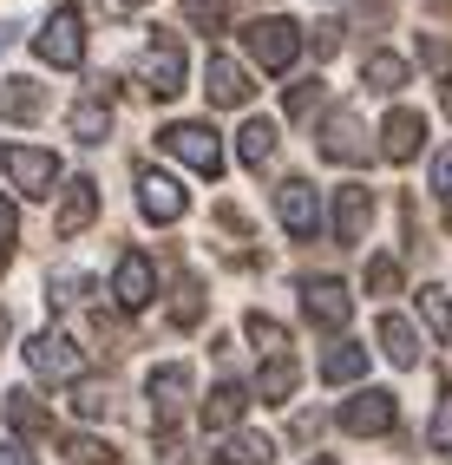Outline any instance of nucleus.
<instances>
[{
    "instance_id": "7c9ffc66",
    "label": "nucleus",
    "mask_w": 452,
    "mask_h": 465,
    "mask_svg": "<svg viewBox=\"0 0 452 465\" xmlns=\"http://www.w3.org/2000/svg\"><path fill=\"white\" fill-rule=\"evenodd\" d=\"M368 289H374V295H394V289H400V262H394V256H374V262H368Z\"/></svg>"
},
{
    "instance_id": "1a4fd4ad",
    "label": "nucleus",
    "mask_w": 452,
    "mask_h": 465,
    "mask_svg": "<svg viewBox=\"0 0 452 465\" xmlns=\"http://www.w3.org/2000/svg\"><path fill=\"white\" fill-rule=\"evenodd\" d=\"M394 420H400V400L387 393V387H368V393H354L348 407H341V426L348 432H387Z\"/></svg>"
},
{
    "instance_id": "58836bf2",
    "label": "nucleus",
    "mask_w": 452,
    "mask_h": 465,
    "mask_svg": "<svg viewBox=\"0 0 452 465\" xmlns=\"http://www.w3.org/2000/svg\"><path fill=\"white\" fill-rule=\"evenodd\" d=\"M427 66H433V73H452V46H446V40L427 46Z\"/></svg>"
},
{
    "instance_id": "a211bd4d",
    "label": "nucleus",
    "mask_w": 452,
    "mask_h": 465,
    "mask_svg": "<svg viewBox=\"0 0 452 465\" xmlns=\"http://www.w3.org/2000/svg\"><path fill=\"white\" fill-rule=\"evenodd\" d=\"M7 426L26 432V440H46V432H53V413H46L26 387H14V393H7Z\"/></svg>"
},
{
    "instance_id": "ddd939ff",
    "label": "nucleus",
    "mask_w": 452,
    "mask_h": 465,
    "mask_svg": "<svg viewBox=\"0 0 452 465\" xmlns=\"http://www.w3.org/2000/svg\"><path fill=\"white\" fill-rule=\"evenodd\" d=\"M93 216H99V183H93V177H73V183H66V197H59L53 230H59V236H79L85 223H93Z\"/></svg>"
},
{
    "instance_id": "a18cd8bd",
    "label": "nucleus",
    "mask_w": 452,
    "mask_h": 465,
    "mask_svg": "<svg viewBox=\"0 0 452 465\" xmlns=\"http://www.w3.org/2000/svg\"><path fill=\"white\" fill-rule=\"evenodd\" d=\"M112 7H132V0H112Z\"/></svg>"
},
{
    "instance_id": "72a5a7b5",
    "label": "nucleus",
    "mask_w": 452,
    "mask_h": 465,
    "mask_svg": "<svg viewBox=\"0 0 452 465\" xmlns=\"http://www.w3.org/2000/svg\"><path fill=\"white\" fill-rule=\"evenodd\" d=\"M14 236H20V216H14V203L0 197V262L14 256Z\"/></svg>"
},
{
    "instance_id": "bb28decb",
    "label": "nucleus",
    "mask_w": 452,
    "mask_h": 465,
    "mask_svg": "<svg viewBox=\"0 0 452 465\" xmlns=\"http://www.w3.org/2000/svg\"><path fill=\"white\" fill-rule=\"evenodd\" d=\"M360 79H368L374 92H400V85H407V59H394V53H368Z\"/></svg>"
},
{
    "instance_id": "2f4dec72",
    "label": "nucleus",
    "mask_w": 452,
    "mask_h": 465,
    "mask_svg": "<svg viewBox=\"0 0 452 465\" xmlns=\"http://www.w3.org/2000/svg\"><path fill=\"white\" fill-rule=\"evenodd\" d=\"M321 92H328V85H321V79H301V85H295V92H289V118H309V112H315V105H321Z\"/></svg>"
},
{
    "instance_id": "5701e85b",
    "label": "nucleus",
    "mask_w": 452,
    "mask_h": 465,
    "mask_svg": "<svg viewBox=\"0 0 452 465\" xmlns=\"http://www.w3.org/2000/svg\"><path fill=\"white\" fill-rule=\"evenodd\" d=\"M40 99H46L40 79H7V85H0V118H34Z\"/></svg>"
},
{
    "instance_id": "c9c22d12",
    "label": "nucleus",
    "mask_w": 452,
    "mask_h": 465,
    "mask_svg": "<svg viewBox=\"0 0 452 465\" xmlns=\"http://www.w3.org/2000/svg\"><path fill=\"white\" fill-rule=\"evenodd\" d=\"M433 191H439V197H452V144L433 158Z\"/></svg>"
},
{
    "instance_id": "c756f323",
    "label": "nucleus",
    "mask_w": 452,
    "mask_h": 465,
    "mask_svg": "<svg viewBox=\"0 0 452 465\" xmlns=\"http://www.w3.org/2000/svg\"><path fill=\"white\" fill-rule=\"evenodd\" d=\"M184 14H191V26L217 34V26H223V14H230V0H184Z\"/></svg>"
},
{
    "instance_id": "dca6fc26",
    "label": "nucleus",
    "mask_w": 452,
    "mask_h": 465,
    "mask_svg": "<svg viewBox=\"0 0 452 465\" xmlns=\"http://www.w3.org/2000/svg\"><path fill=\"white\" fill-rule=\"evenodd\" d=\"M419 138H427V118H419V112H407V105H400V112L380 125V151H387L394 164H407V158H413V151H419Z\"/></svg>"
},
{
    "instance_id": "b1692460",
    "label": "nucleus",
    "mask_w": 452,
    "mask_h": 465,
    "mask_svg": "<svg viewBox=\"0 0 452 465\" xmlns=\"http://www.w3.org/2000/svg\"><path fill=\"white\" fill-rule=\"evenodd\" d=\"M66 125H73V138H79V144H105V132H112V112H105L99 99H85V105H73V118H66Z\"/></svg>"
},
{
    "instance_id": "a878e982",
    "label": "nucleus",
    "mask_w": 452,
    "mask_h": 465,
    "mask_svg": "<svg viewBox=\"0 0 452 465\" xmlns=\"http://www.w3.org/2000/svg\"><path fill=\"white\" fill-rule=\"evenodd\" d=\"M360 374H368V348H328V361H321V381L328 387L360 381Z\"/></svg>"
},
{
    "instance_id": "2eb2a0df",
    "label": "nucleus",
    "mask_w": 452,
    "mask_h": 465,
    "mask_svg": "<svg viewBox=\"0 0 452 465\" xmlns=\"http://www.w3.org/2000/svg\"><path fill=\"white\" fill-rule=\"evenodd\" d=\"M321 158H335V164H360V158H368V138H360L354 112H335L321 125Z\"/></svg>"
},
{
    "instance_id": "f8f14e48",
    "label": "nucleus",
    "mask_w": 452,
    "mask_h": 465,
    "mask_svg": "<svg viewBox=\"0 0 452 465\" xmlns=\"http://www.w3.org/2000/svg\"><path fill=\"white\" fill-rule=\"evenodd\" d=\"M203 92H210V105H250V73L236 66V59L210 53V66H203Z\"/></svg>"
},
{
    "instance_id": "39448f33",
    "label": "nucleus",
    "mask_w": 452,
    "mask_h": 465,
    "mask_svg": "<svg viewBox=\"0 0 452 465\" xmlns=\"http://www.w3.org/2000/svg\"><path fill=\"white\" fill-rule=\"evenodd\" d=\"M144 92L151 99H177V92H184V46H177V34H164V26L144 53Z\"/></svg>"
},
{
    "instance_id": "412c9836",
    "label": "nucleus",
    "mask_w": 452,
    "mask_h": 465,
    "mask_svg": "<svg viewBox=\"0 0 452 465\" xmlns=\"http://www.w3.org/2000/svg\"><path fill=\"white\" fill-rule=\"evenodd\" d=\"M236 151H243V164H250V171H262L269 158H276V125H269V118H250L243 138H236Z\"/></svg>"
},
{
    "instance_id": "6ab92c4d",
    "label": "nucleus",
    "mask_w": 452,
    "mask_h": 465,
    "mask_svg": "<svg viewBox=\"0 0 452 465\" xmlns=\"http://www.w3.org/2000/svg\"><path fill=\"white\" fill-rule=\"evenodd\" d=\"M380 348H387V361H394V367H413V361H419L413 322H407V315H380Z\"/></svg>"
},
{
    "instance_id": "aec40b11",
    "label": "nucleus",
    "mask_w": 452,
    "mask_h": 465,
    "mask_svg": "<svg viewBox=\"0 0 452 465\" xmlns=\"http://www.w3.org/2000/svg\"><path fill=\"white\" fill-rule=\"evenodd\" d=\"M243 407H250L243 387H217V393L203 400V426H210V432H230L236 420H243Z\"/></svg>"
},
{
    "instance_id": "f03ea898",
    "label": "nucleus",
    "mask_w": 452,
    "mask_h": 465,
    "mask_svg": "<svg viewBox=\"0 0 452 465\" xmlns=\"http://www.w3.org/2000/svg\"><path fill=\"white\" fill-rule=\"evenodd\" d=\"M0 171L14 177L20 197H53V183H59V158L40 144H0Z\"/></svg>"
},
{
    "instance_id": "f257e3e1",
    "label": "nucleus",
    "mask_w": 452,
    "mask_h": 465,
    "mask_svg": "<svg viewBox=\"0 0 452 465\" xmlns=\"http://www.w3.org/2000/svg\"><path fill=\"white\" fill-rule=\"evenodd\" d=\"M243 46H250V59L262 73H282V66H295V53H301V26L289 14H262V20L243 26Z\"/></svg>"
},
{
    "instance_id": "6e6552de",
    "label": "nucleus",
    "mask_w": 452,
    "mask_h": 465,
    "mask_svg": "<svg viewBox=\"0 0 452 465\" xmlns=\"http://www.w3.org/2000/svg\"><path fill=\"white\" fill-rule=\"evenodd\" d=\"M112 295H118V308H132V315H138L151 295H158V275H151V256H144V250H125V256H118Z\"/></svg>"
},
{
    "instance_id": "4be33fe9",
    "label": "nucleus",
    "mask_w": 452,
    "mask_h": 465,
    "mask_svg": "<svg viewBox=\"0 0 452 465\" xmlns=\"http://www.w3.org/2000/svg\"><path fill=\"white\" fill-rule=\"evenodd\" d=\"M269 459H276L269 432H230V446H223V465H269Z\"/></svg>"
},
{
    "instance_id": "20e7f679",
    "label": "nucleus",
    "mask_w": 452,
    "mask_h": 465,
    "mask_svg": "<svg viewBox=\"0 0 452 465\" xmlns=\"http://www.w3.org/2000/svg\"><path fill=\"white\" fill-rule=\"evenodd\" d=\"M34 53L46 59V66H79V59H85V20H79V7H53V20L34 34Z\"/></svg>"
},
{
    "instance_id": "37998d69",
    "label": "nucleus",
    "mask_w": 452,
    "mask_h": 465,
    "mask_svg": "<svg viewBox=\"0 0 452 465\" xmlns=\"http://www.w3.org/2000/svg\"><path fill=\"white\" fill-rule=\"evenodd\" d=\"M433 7H439V14H452V0H433Z\"/></svg>"
},
{
    "instance_id": "e433bc0d",
    "label": "nucleus",
    "mask_w": 452,
    "mask_h": 465,
    "mask_svg": "<svg viewBox=\"0 0 452 465\" xmlns=\"http://www.w3.org/2000/svg\"><path fill=\"white\" fill-rule=\"evenodd\" d=\"M73 459H79V465H105L112 446H99V440H73Z\"/></svg>"
},
{
    "instance_id": "0eeeda50",
    "label": "nucleus",
    "mask_w": 452,
    "mask_h": 465,
    "mask_svg": "<svg viewBox=\"0 0 452 465\" xmlns=\"http://www.w3.org/2000/svg\"><path fill=\"white\" fill-rule=\"evenodd\" d=\"M138 210L151 216V223H177V216L191 210V197L177 191V177H164V171H138Z\"/></svg>"
},
{
    "instance_id": "ea45409f",
    "label": "nucleus",
    "mask_w": 452,
    "mask_h": 465,
    "mask_svg": "<svg viewBox=\"0 0 452 465\" xmlns=\"http://www.w3.org/2000/svg\"><path fill=\"white\" fill-rule=\"evenodd\" d=\"M0 465H34V452H20V446H0Z\"/></svg>"
},
{
    "instance_id": "9d476101",
    "label": "nucleus",
    "mask_w": 452,
    "mask_h": 465,
    "mask_svg": "<svg viewBox=\"0 0 452 465\" xmlns=\"http://www.w3.org/2000/svg\"><path fill=\"white\" fill-rule=\"evenodd\" d=\"M301 308H309V322H315V328H341V322L354 315V295L335 282V275H321V282L301 289Z\"/></svg>"
},
{
    "instance_id": "f704fd0d",
    "label": "nucleus",
    "mask_w": 452,
    "mask_h": 465,
    "mask_svg": "<svg viewBox=\"0 0 452 465\" xmlns=\"http://www.w3.org/2000/svg\"><path fill=\"white\" fill-rule=\"evenodd\" d=\"M73 407H79L85 420H99V413H105V387H93V381H79V400H73Z\"/></svg>"
},
{
    "instance_id": "49530a36",
    "label": "nucleus",
    "mask_w": 452,
    "mask_h": 465,
    "mask_svg": "<svg viewBox=\"0 0 452 465\" xmlns=\"http://www.w3.org/2000/svg\"><path fill=\"white\" fill-rule=\"evenodd\" d=\"M315 465H335V459H315Z\"/></svg>"
},
{
    "instance_id": "423d86ee",
    "label": "nucleus",
    "mask_w": 452,
    "mask_h": 465,
    "mask_svg": "<svg viewBox=\"0 0 452 465\" xmlns=\"http://www.w3.org/2000/svg\"><path fill=\"white\" fill-rule=\"evenodd\" d=\"M26 367H34L40 381H79V374H85V361H79V348H73L66 334H53V328L26 341Z\"/></svg>"
},
{
    "instance_id": "79ce46f5",
    "label": "nucleus",
    "mask_w": 452,
    "mask_h": 465,
    "mask_svg": "<svg viewBox=\"0 0 452 465\" xmlns=\"http://www.w3.org/2000/svg\"><path fill=\"white\" fill-rule=\"evenodd\" d=\"M0 341H7V308H0Z\"/></svg>"
},
{
    "instance_id": "f3484780",
    "label": "nucleus",
    "mask_w": 452,
    "mask_h": 465,
    "mask_svg": "<svg viewBox=\"0 0 452 465\" xmlns=\"http://www.w3.org/2000/svg\"><path fill=\"white\" fill-rule=\"evenodd\" d=\"M151 400H158V420H177L191 400V367H158L151 374Z\"/></svg>"
},
{
    "instance_id": "7ed1b4c3",
    "label": "nucleus",
    "mask_w": 452,
    "mask_h": 465,
    "mask_svg": "<svg viewBox=\"0 0 452 465\" xmlns=\"http://www.w3.org/2000/svg\"><path fill=\"white\" fill-rule=\"evenodd\" d=\"M158 144L171 151V158H184L197 177H217V171H223V144H217V132H210V125H197V118H184V125H164Z\"/></svg>"
},
{
    "instance_id": "473e14b6",
    "label": "nucleus",
    "mask_w": 452,
    "mask_h": 465,
    "mask_svg": "<svg viewBox=\"0 0 452 465\" xmlns=\"http://www.w3.org/2000/svg\"><path fill=\"white\" fill-rule=\"evenodd\" d=\"M427 440H433L439 452H452V393L439 400V413H433V432H427Z\"/></svg>"
},
{
    "instance_id": "c03bdc74",
    "label": "nucleus",
    "mask_w": 452,
    "mask_h": 465,
    "mask_svg": "<svg viewBox=\"0 0 452 465\" xmlns=\"http://www.w3.org/2000/svg\"><path fill=\"white\" fill-rule=\"evenodd\" d=\"M446 112H452V85H446Z\"/></svg>"
},
{
    "instance_id": "9b49d317",
    "label": "nucleus",
    "mask_w": 452,
    "mask_h": 465,
    "mask_svg": "<svg viewBox=\"0 0 452 465\" xmlns=\"http://www.w3.org/2000/svg\"><path fill=\"white\" fill-rule=\"evenodd\" d=\"M276 210H282L289 236H315V230H321V197H315L301 177H289L282 191H276Z\"/></svg>"
},
{
    "instance_id": "a19ab883",
    "label": "nucleus",
    "mask_w": 452,
    "mask_h": 465,
    "mask_svg": "<svg viewBox=\"0 0 452 465\" xmlns=\"http://www.w3.org/2000/svg\"><path fill=\"white\" fill-rule=\"evenodd\" d=\"M7 46H14V26H0V53H7Z\"/></svg>"
},
{
    "instance_id": "c85d7f7f",
    "label": "nucleus",
    "mask_w": 452,
    "mask_h": 465,
    "mask_svg": "<svg viewBox=\"0 0 452 465\" xmlns=\"http://www.w3.org/2000/svg\"><path fill=\"white\" fill-rule=\"evenodd\" d=\"M256 393H262V400H289V393H295V361H269L262 381H256Z\"/></svg>"
},
{
    "instance_id": "4468645a",
    "label": "nucleus",
    "mask_w": 452,
    "mask_h": 465,
    "mask_svg": "<svg viewBox=\"0 0 452 465\" xmlns=\"http://www.w3.org/2000/svg\"><path fill=\"white\" fill-rule=\"evenodd\" d=\"M368 216H374L368 183H341V191H335V236L341 242H360V236H368Z\"/></svg>"
},
{
    "instance_id": "cd10ccee",
    "label": "nucleus",
    "mask_w": 452,
    "mask_h": 465,
    "mask_svg": "<svg viewBox=\"0 0 452 465\" xmlns=\"http://www.w3.org/2000/svg\"><path fill=\"white\" fill-rule=\"evenodd\" d=\"M419 315H427V328L446 341V334H452V295H446L439 282H427V289H419Z\"/></svg>"
},
{
    "instance_id": "393cba45",
    "label": "nucleus",
    "mask_w": 452,
    "mask_h": 465,
    "mask_svg": "<svg viewBox=\"0 0 452 465\" xmlns=\"http://www.w3.org/2000/svg\"><path fill=\"white\" fill-rule=\"evenodd\" d=\"M243 334L256 341V354H269V361H289V334H282V322H269L262 308H256V315L243 322Z\"/></svg>"
},
{
    "instance_id": "4c0bfd02",
    "label": "nucleus",
    "mask_w": 452,
    "mask_h": 465,
    "mask_svg": "<svg viewBox=\"0 0 452 465\" xmlns=\"http://www.w3.org/2000/svg\"><path fill=\"white\" fill-rule=\"evenodd\" d=\"M335 46H341V26H315V53L328 59V53H335Z\"/></svg>"
}]
</instances>
